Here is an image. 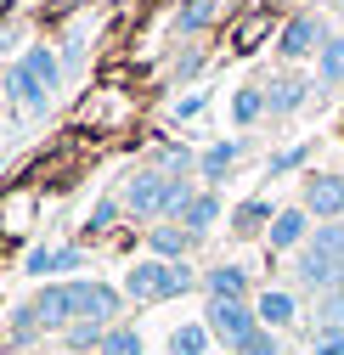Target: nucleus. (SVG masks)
Instances as JSON below:
<instances>
[{
	"label": "nucleus",
	"mask_w": 344,
	"mask_h": 355,
	"mask_svg": "<svg viewBox=\"0 0 344 355\" xmlns=\"http://www.w3.org/2000/svg\"><path fill=\"white\" fill-rule=\"evenodd\" d=\"M305 158H311V147H305V141H299V147H282V153L266 164V175H271V181H282V175H293V169L305 164Z\"/></svg>",
	"instance_id": "cd10ccee"
},
{
	"label": "nucleus",
	"mask_w": 344,
	"mask_h": 355,
	"mask_svg": "<svg viewBox=\"0 0 344 355\" xmlns=\"http://www.w3.org/2000/svg\"><path fill=\"white\" fill-rule=\"evenodd\" d=\"M203 102H209V96H181V102H175V119H198Z\"/></svg>",
	"instance_id": "72a5a7b5"
},
{
	"label": "nucleus",
	"mask_w": 344,
	"mask_h": 355,
	"mask_svg": "<svg viewBox=\"0 0 344 355\" xmlns=\"http://www.w3.org/2000/svg\"><path fill=\"white\" fill-rule=\"evenodd\" d=\"M158 169L175 175V181H187V175L198 169V153L192 147H158Z\"/></svg>",
	"instance_id": "a878e982"
},
{
	"label": "nucleus",
	"mask_w": 344,
	"mask_h": 355,
	"mask_svg": "<svg viewBox=\"0 0 344 355\" xmlns=\"http://www.w3.org/2000/svg\"><path fill=\"white\" fill-rule=\"evenodd\" d=\"M305 209H311V220H344V175H333V169L305 175Z\"/></svg>",
	"instance_id": "0eeeda50"
},
{
	"label": "nucleus",
	"mask_w": 344,
	"mask_h": 355,
	"mask_svg": "<svg viewBox=\"0 0 344 355\" xmlns=\"http://www.w3.org/2000/svg\"><path fill=\"white\" fill-rule=\"evenodd\" d=\"M28 310H34V322H40V333H57V327H68L74 322V282H46L34 299H28Z\"/></svg>",
	"instance_id": "423d86ee"
},
{
	"label": "nucleus",
	"mask_w": 344,
	"mask_h": 355,
	"mask_svg": "<svg viewBox=\"0 0 344 355\" xmlns=\"http://www.w3.org/2000/svg\"><path fill=\"white\" fill-rule=\"evenodd\" d=\"M237 158H243V141H214V147H203V153H198V175H203L209 187H221L226 175L237 169Z\"/></svg>",
	"instance_id": "4468645a"
},
{
	"label": "nucleus",
	"mask_w": 344,
	"mask_h": 355,
	"mask_svg": "<svg viewBox=\"0 0 344 355\" xmlns=\"http://www.w3.org/2000/svg\"><path fill=\"white\" fill-rule=\"evenodd\" d=\"M254 310H260V327L282 333V327H293V316H299V299H293L288 288H266L260 299H254Z\"/></svg>",
	"instance_id": "ddd939ff"
},
{
	"label": "nucleus",
	"mask_w": 344,
	"mask_h": 355,
	"mask_svg": "<svg viewBox=\"0 0 344 355\" xmlns=\"http://www.w3.org/2000/svg\"><path fill=\"white\" fill-rule=\"evenodd\" d=\"M232 355H282V338H277L271 327H260V333H248V338H243Z\"/></svg>",
	"instance_id": "c85d7f7f"
},
{
	"label": "nucleus",
	"mask_w": 344,
	"mask_h": 355,
	"mask_svg": "<svg viewBox=\"0 0 344 355\" xmlns=\"http://www.w3.org/2000/svg\"><path fill=\"white\" fill-rule=\"evenodd\" d=\"M96 355H141V333L136 327H108V338H102Z\"/></svg>",
	"instance_id": "bb28decb"
},
{
	"label": "nucleus",
	"mask_w": 344,
	"mask_h": 355,
	"mask_svg": "<svg viewBox=\"0 0 344 355\" xmlns=\"http://www.w3.org/2000/svg\"><path fill=\"white\" fill-rule=\"evenodd\" d=\"M338 6H344V0H338Z\"/></svg>",
	"instance_id": "f704fd0d"
},
{
	"label": "nucleus",
	"mask_w": 344,
	"mask_h": 355,
	"mask_svg": "<svg viewBox=\"0 0 344 355\" xmlns=\"http://www.w3.org/2000/svg\"><path fill=\"white\" fill-rule=\"evenodd\" d=\"M192 232L181 226V220H158V226L147 232V248H153V259H187L192 254Z\"/></svg>",
	"instance_id": "9b49d317"
},
{
	"label": "nucleus",
	"mask_w": 344,
	"mask_h": 355,
	"mask_svg": "<svg viewBox=\"0 0 344 355\" xmlns=\"http://www.w3.org/2000/svg\"><path fill=\"white\" fill-rule=\"evenodd\" d=\"M209 344H214L209 322H187V327L169 333V355H209Z\"/></svg>",
	"instance_id": "412c9836"
},
{
	"label": "nucleus",
	"mask_w": 344,
	"mask_h": 355,
	"mask_svg": "<svg viewBox=\"0 0 344 355\" xmlns=\"http://www.w3.org/2000/svg\"><path fill=\"white\" fill-rule=\"evenodd\" d=\"M102 338H108L102 322H68V327H62V344L79 349V355H85V349H102Z\"/></svg>",
	"instance_id": "b1692460"
},
{
	"label": "nucleus",
	"mask_w": 344,
	"mask_h": 355,
	"mask_svg": "<svg viewBox=\"0 0 344 355\" xmlns=\"http://www.w3.org/2000/svg\"><path fill=\"white\" fill-rule=\"evenodd\" d=\"M305 96H311V79H299V73H271V79H266V107H271V119L299 113Z\"/></svg>",
	"instance_id": "9d476101"
},
{
	"label": "nucleus",
	"mask_w": 344,
	"mask_h": 355,
	"mask_svg": "<svg viewBox=\"0 0 344 355\" xmlns=\"http://www.w3.org/2000/svg\"><path fill=\"white\" fill-rule=\"evenodd\" d=\"M214 220H221V192H198V198L187 203V214H181V226H187L192 237H203Z\"/></svg>",
	"instance_id": "6ab92c4d"
},
{
	"label": "nucleus",
	"mask_w": 344,
	"mask_h": 355,
	"mask_svg": "<svg viewBox=\"0 0 344 355\" xmlns=\"http://www.w3.org/2000/svg\"><path fill=\"white\" fill-rule=\"evenodd\" d=\"M169 181H175V175H164L158 164L153 169H136L130 181H124V214L130 220H164V203H169Z\"/></svg>",
	"instance_id": "f03ea898"
},
{
	"label": "nucleus",
	"mask_w": 344,
	"mask_h": 355,
	"mask_svg": "<svg viewBox=\"0 0 344 355\" xmlns=\"http://www.w3.org/2000/svg\"><path fill=\"white\" fill-rule=\"evenodd\" d=\"M316 79L327 85V91L344 85V34H327V46L316 51Z\"/></svg>",
	"instance_id": "a211bd4d"
},
{
	"label": "nucleus",
	"mask_w": 344,
	"mask_h": 355,
	"mask_svg": "<svg viewBox=\"0 0 344 355\" xmlns=\"http://www.w3.org/2000/svg\"><path fill=\"white\" fill-rule=\"evenodd\" d=\"M164 288H169V259H136L124 271V299L136 304H164Z\"/></svg>",
	"instance_id": "6e6552de"
},
{
	"label": "nucleus",
	"mask_w": 344,
	"mask_h": 355,
	"mask_svg": "<svg viewBox=\"0 0 344 355\" xmlns=\"http://www.w3.org/2000/svg\"><path fill=\"white\" fill-rule=\"evenodd\" d=\"M203 293L209 299H248V271H243V265H209V271H203Z\"/></svg>",
	"instance_id": "2eb2a0df"
},
{
	"label": "nucleus",
	"mask_w": 344,
	"mask_h": 355,
	"mask_svg": "<svg viewBox=\"0 0 344 355\" xmlns=\"http://www.w3.org/2000/svg\"><path fill=\"white\" fill-rule=\"evenodd\" d=\"M198 68H203V51H181V62H175V79H198Z\"/></svg>",
	"instance_id": "473e14b6"
},
{
	"label": "nucleus",
	"mask_w": 344,
	"mask_h": 355,
	"mask_svg": "<svg viewBox=\"0 0 344 355\" xmlns=\"http://www.w3.org/2000/svg\"><path fill=\"white\" fill-rule=\"evenodd\" d=\"M124 310V288H113V282H74V322H102V327H113V316Z\"/></svg>",
	"instance_id": "20e7f679"
},
{
	"label": "nucleus",
	"mask_w": 344,
	"mask_h": 355,
	"mask_svg": "<svg viewBox=\"0 0 344 355\" xmlns=\"http://www.w3.org/2000/svg\"><path fill=\"white\" fill-rule=\"evenodd\" d=\"M214 23V0H187L181 6V17H175V28H181V40H192V34H203Z\"/></svg>",
	"instance_id": "393cba45"
},
{
	"label": "nucleus",
	"mask_w": 344,
	"mask_h": 355,
	"mask_svg": "<svg viewBox=\"0 0 344 355\" xmlns=\"http://www.w3.org/2000/svg\"><path fill=\"white\" fill-rule=\"evenodd\" d=\"M311 209L305 203H293V209H277L271 214V226H266V243H271V254H293V248H305L311 243Z\"/></svg>",
	"instance_id": "39448f33"
},
{
	"label": "nucleus",
	"mask_w": 344,
	"mask_h": 355,
	"mask_svg": "<svg viewBox=\"0 0 344 355\" xmlns=\"http://www.w3.org/2000/svg\"><path fill=\"white\" fill-rule=\"evenodd\" d=\"M232 119H237L243 130H254L260 119H271V107H266V85H243V91L232 96Z\"/></svg>",
	"instance_id": "f3484780"
},
{
	"label": "nucleus",
	"mask_w": 344,
	"mask_h": 355,
	"mask_svg": "<svg viewBox=\"0 0 344 355\" xmlns=\"http://www.w3.org/2000/svg\"><path fill=\"white\" fill-rule=\"evenodd\" d=\"M6 91H12V102H23L28 113H46V107H51V91H46V85H40V79H34L23 62L6 73Z\"/></svg>",
	"instance_id": "dca6fc26"
},
{
	"label": "nucleus",
	"mask_w": 344,
	"mask_h": 355,
	"mask_svg": "<svg viewBox=\"0 0 344 355\" xmlns=\"http://www.w3.org/2000/svg\"><path fill=\"white\" fill-rule=\"evenodd\" d=\"M119 214H124V203H113V198H102V203L91 209V226H85V232H91V237H102V232H113V226H119Z\"/></svg>",
	"instance_id": "c756f323"
},
{
	"label": "nucleus",
	"mask_w": 344,
	"mask_h": 355,
	"mask_svg": "<svg viewBox=\"0 0 344 355\" xmlns=\"http://www.w3.org/2000/svg\"><path fill=\"white\" fill-rule=\"evenodd\" d=\"M316 333H344V288L316 293Z\"/></svg>",
	"instance_id": "5701e85b"
},
{
	"label": "nucleus",
	"mask_w": 344,
	"mask_h": 355,
	"mask_svg": "<svg viewBox=\"0 0 344 355\" xmlns=\"http://www.w3.org/2000/svg\"><path fill=\"white\" fill-rule=\"evenodd\" d=\"M311 355H344V333H316L311 338Z\"/></svg>",
	"instance_id": "2f4dec72"
},
{
	"label": "nucleus",
	"mask_w": 344,
	"mask_h": 355,
	"mask_svg": "<svg viewBox=\"0 0 344 355\" xmlns=\"http://www.w3.org/2000/svg\"><path fill=\"white\" fill-rule=\"evenodd\" d=\"M192 198H198V192H192V181H169V203H164V220H181Z\"/></svg>",
	"instance_id": "7c9ffc66"
},
{
	"label": "nucleus",
	"mask_w": 344,
	"mask_h": 355,
	"mask_svg": "<svg viewBox=\"0 0 344 355\" xmlns=\"http://www.w3.org/2000/svg\"><path fill=\"white\" fill-rule=\"evenodd\" d=\"M293 277L305 282L311 293H333V288H344V259L316 254V248H299V259H293Z\"/></svg>",
	"instance_id": "1a4fd4ad"
},
{
	"label": "nucleus",
	"mask_w": 344,
	"mask_h": 355,
	"mask_svg": "<svg viewBox=\"0 0 344 355\" xmlns=\"http://www.w3.org/2000/svg\"><path fill=\"white\" fill-rule=\"evenodd\" d=\"M203 322H209V333H214V344H226V349H237L248 333H260V310H254V299H209V310H203Z\"/></svg>",
	"instance_id": "f257e3e1"
},
{
	"label": "nucleus",
	"mask_w": 344,
	"mask_h": 355,
	"mask_svg": "<svg viewBox=\"0 0 344 355\" xmlns=\"http://www.w3.org/2000/svg\"><path fill=\"white\" fill-rule=\"evenodd\" d=\"M85 265V254L74 248V243H62V248H34L28 254V277H74Z\"/></svg>",
	"instance_id": "f8f14e48"
},
{
	"label": "nucleus",
	"mask_w": 344,
	"mask_h": 355,
	"mask_svg": "<svg viewBox=\"0 0 344 355\" xmlns=\"http://www.w3.org/2000/svg\"><path fill=\"white\" fill-rule=\"evenodd\" d=\"M23 68L57 96V79H62V73H57V51H51V46H28V51H23Z\"/></svg>",
	"instance_id": "4be33fe9"
},
{
	"label": "nucleus",
	"mask_w": 344,
	"mask_h": 355,
	"mask_svg": "<svg viewBox=\"0 0 344 355\" xmlns=\"http://www.w3.org/2000/svg\"><path fill=\"white\" fill-rule=\"evenodd\" d=\"M327 23L316 17V12H293L288 23H282V34H277V57L282 62H305V57H316L322 46H327Z\"/></svg>",
	"instance_id": "7ed1b4c3"
},
{
	"label": "nucleus",
	"mask_w": 344,
	"mask_h": 355,
	"mask_svg": "<svg viewBox=\"0 0 344 355\" xmlns=\"http://www.w3.org/2000/svg\"><path fill=\"white\" fill-rule=\"evenodd\" d=\"M271 214H277V209H271L266 198H248V203H237V214H232V232H237V237H254V232L271 226Z\"/></svg>",
	"instance_id": "aec40b11"
}]
</instances>
